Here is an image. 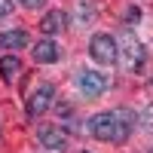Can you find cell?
<instances>
[{
	"label": "cell",
	"mask_w": 153,
	"mask_h": 153,
	"mask_svg": "<svg viewBox=\"0 0 153 153\" xmlns=\"http://www.w3.org/2000/svg\"><path fill=\"white\" fill-rule=\"evenodd\" d=\"M120 61H123V68L126 71H138V68H141L144 65V58H147V52H144V43L141 40H138V37L132 34V31H126L123 34V46H120Z\"/></svg>",
	"instance_id": "obj_2"
},
{
	"label": "cell",
	"mask_w": 153,
	"mask_h": 153,
	"mask_svg": "<svg viewBox=\"0 0 153 153\" xmlns=\"http://www.w3.org/2000/svg\"><path fill=\"white\" fill-rule=\"evenodd\" d=\"M25 46H28V31H22V28L0 31V49H9V52H16V49H25Z\"/></svg>",
	"instance_id": "obj_9"
},
{
	"label": "cell",
	"mask_w": 153,
	"mask_h": 153,
	"mask_svg": "<svg viewBox=\"0 0 153 153\" xmlns=\"http://www.w3.org/2000/svg\"><path fill=\"white\" fill-rule=\"evenodd\" d=\"M138 123H141L144 129H150V132H153V104H147L141 113H138Z\"/></svg>",
	"instance_id": "obj_11"
},
{
	"label": "cell",
	"mask_w": 153,
	"mask_h": 153,
	"mask_svg": "<svg viewBox=\"0 0 153 153\" xmlns=\"http://www.w3.org/2000/svg\"><path fill=\"white\" fill-rule=\"evenodd\" d=\"M89 55L98 65H113V61H120V46L110 34H95L92 43H89Z\"/></svg>",
	"instance_id": "obj_3"
},
{
	"label": "cell",
	"mask_w": 153,
	"mask_h": 153,
	"mask_svg": "<svg viewBox=\"0 0 153 153\" xmlns=\"http://www.w3.org/2000/svg\"><path fill=\"white\" fill-rule=\"evenodd\" d=\"M19 71H22V61H19V55H0V76H3L6 83H12L19 76Z\"/></svg>",
	"instance_id": "obj_10"
},
{
	"label": "cell",
	"mask_w": 153,
	"mask_h": 153,
	"mask_svg": "<svg viewBox=\"0 0 153 153\" xmlns=\"http://www.w3.org/2000/svg\"><path fill=\"white\" fill-rule=\"evenodd\" d=\"M9 12H12V0H0V22L9 19Z\"/></svg>",
	"instance_id": "obj_12"
},
{
	"label": "cell",
	"mask_w": 153,
	"mask_h": 153,
	"mask_svg": "<svg viewBox=\"0 0 153 153\" xmlns=\"http://www.w3.org/2000/svg\"><path fill=\"white\" fill-rule=\"evenodd\" d=\"M52 101H55V86L52 83H40L31 92V98H28V117H40V113H46L49 107H52Z\"/></svg>",
	"instance_id": "obj_5"
},
{
	"label": "cell",
	"mask_w": 153,
	"mask_h": 153,
	"mask_svg": "<svg viewBox=\"0 0 153 153\" xmlns=\"http://www.w3.org/2000/svg\"><path fill=\"white\" fill-rule=\"evenodd\" d=\"M135 123H138V113H135V110L117 107V110H104V113L89 117L86 132L92 135L95 141H104V144H123L126 138L132 135Z\"/></svg>",
	"instance_id": "obj_1"
},
{
	"label": "cell",
	"mask_w": 153,
	"mask_h": 153,
	"mask_svg": "<svg viewBox=\"0 0 153 153\" xmlns=\"http://www.w3.org/2000/svg\"><path fill=\"white\" fill-rule=\"evenodd\" d=\"M138 19H141V9H138V6H129V9H126V22H138Z\"/></svg>",
	"instance_id": "obj_13"
},
{
	"label": "cell",
	"mask_w": 153,
	"mask_h": 153,
	"mask_svg": "<svg viewBox=\"0 0 153 153\" xmlns=\"http://www.w3.org/2000/svg\"><path fill=\"white\" fill-rule=\"evenodd\" d=\"M68 28V12H61V9H52V12H46V16L40 19V31L49 34V37H55Z\"/></svg>",
	"instance_id": "obj_8"
},
{
	"label": "cell",
	"mask_w": 153,
	"mask_h": 153,
	"mask_svg": "<svg viewBox=\"0 0 153 153\" xmlns=\"http://www.w3.org/2000/svg\"><path fill=\"white\" fill-rule=\"evenodd\" d=\"M107 86H110V80H107L101 71H80V76H76V89H80L86 98H98V95H104Z\"/></svg>",
	"instance_id": "obj_4"
},
{
	"label": "cell",
	"mask_w": 153,
	"mask_h": 153,
	"mask_svg": "<svg viewBox=\"0 0 153 153\" xmlns=\"http://www.w3.org/2000/svg\"><path fill=\"white\" fill-rule=\"evenodd\" d=\"M61 58V49L55 40H40L34 43V61L37 65H55V61Z\"/></svg>",
	"instance_id": "obj_7"
},
{
	"label": "cell",
	"mask_w": 153,
	"mask_h": 153,
	"mask_svg": "<svg viewBox=\"0 0 153 153\" xmlns=\"http://www.w3.org/2000/svg\"><path fill=\"white\" fill-rule=\"evenodd\" d=\"M19 3H22V6H28V9H37V6H43L46 0H19Z\"/></svg>",
	"instance_id": "obj_14"
},
{
	"label": "cell",
	"mask_w": 153,
	"mask_h": 153,
	"mask_svg": "<svg viewBox=\"0 0 153 153\" xmlns=\"http://www.w3.org/2000/svg\"><path fill=\"white\" fill-rule=\"evenodd\" d=\"M37 141H40L46 150H52V153H61L68 147V135L58 129V126H40L37 129Z\"/></svg>",
	"instance_id": "obj_6"
},
{
	"label": "cell",
	"mask_w": 153,
	"mask_h": 153,
	"mask_svg": "<svg viewBox=\"0 0 153 153\" xmlns=\"http://www.w3.org/2000/svg\"><path fill=\"white\" fill-rule=\"evenodd\" d=\"M83 153H89V150H83Z\"/></svg>",
	"instance_id": "obj_15"
}]
</instances>
